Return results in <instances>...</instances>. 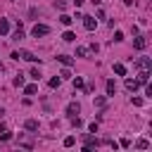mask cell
Masks as SVG:
<instances>
[{"mask_svg": "<svg viewBox=\"0 0 152 152\" xmlns=\"http://www.w3.org/2000/svg\"><path fill=\"white\" fill-rule=\"evenodd\" d=\"M24 93H26V95H36V93H38V86H36V83H31V86H24Z\"/></svg>", "mask_w": 152, "mask_h": 152, "instance_id": "obj_12", "label": "cell"}, {"mask_svg": "<svg viewBox=\"0 0 152 152\" xmlns=\"http://www.w3.org/2000/svg\"><path fill=\"white\" fill-rule=\"evenodd\" d=\"M71 124H74V126H76V128H78V126H81V124H83V121H81V119H78V116H71Z\"/></svg>", "mask_w": 152, "mask_h": 152, "instance_id": "obj_30", "label": "cell"}, {"mask_svg": "<svg viewBox=\"0 0 152 152\" xmlns=\"http://www.w3.org/2000/svg\"><path fill=\"white\" fill-rule=\"evenodd\" d=\"M0 140H12V133L10 131H0Z\"/></svg>", "mask_w": 152, "mask_h": 152, "instance_id": "obj_25", "label": "cell"}, {"mask_svg": "<svg viewBox=\"0 0 152 152\" xmlns=\"http://www.w3.org/2000/svg\"><path fill=\"white\" fill-rule=\"evenodd\" d=\"M62 40H66V43H71V40H76V33H71V31H64V36H62Z\"/></svg>", "mask_w": 152, "mask_h": 152, "instance_id": "obj_13", "label": "cell"}, {"mask_svg": "<svg viewBox=\"0 0 152 152\" xmlns=\"http://www.w3.org/2000/svg\"><path fill=\"white\" fill-rule=\"evenodd\" d=\"M12 59H26V62H36L38 57H36L33 52H28V50H14V52H12Z\"/></svg>", "mask_w": 152, "mask_h": 152, "instance_id": "obj_1", "label": "cell"}, {"mask_svg": "<svg viewBox=\"0 0 152 152\" xmlns=\"http://www.w3.org/2000/svg\"><path fill=\"white\" fill-rule=\"evenodd\" d=\"M107 93H109V95L116 93V83H114V81H107Z\"/></svg>", "mask_w": 152, "mask_h": 152, "instance_id": "obj_18", "label": "cell"}, {"mask_svg": "<svg viewBox=\"0 0 152 152\" xmlns=\"http://www.w3.org/2000/svg\"><path fill=\"white\" fill-rule=\"evenodd\" d=\"M74 5H76V7H81V5H83V0H74Z\"/></svg>", "mask_w": 152, "mask_h": 152, "instance_id": "obj_31", "label": "cell"}, {"mask_svg": "<svg viewBox=\"0 0 152 152\" xmlns=\"http://www.w3.org/2000/svg\"><path fill=\"white\" fill-rule=\"evenodd\" d=\"M114 71H116L119 76H126V66H124V64H114Z\"/></svg>", "mask_w": 152, "mask_h": 152, "instance_id": "obj_17", "label": "cell"}, {"mask_svg": "<svg viewBox=\"0 0 152 152\" xmlns=\"http://www.w3.org/2000/svg\"><path fill=\"white\" fill-rule=\"evenodd\" d=\"M135 147H138V150H147V147H150V142H147L145 138H140V140L135 142Z\"/></svg>", "mask_w": 152, "mask_h": 152, "instance_id": "obj_15", "label": "cell"}, {"mask_svg": "<svg viewBox=\"0 0 152 152\" xmlns=\"http://www.w3.org/2000/svg\"><path fill=\"white\" fill-rule=\"evenodd\" d=\"M74 142H76V138H74V135H66V138H64V147H71Z\"/></svg>", "mask_w": 152, "mask_h": 152, "instance_id": "obj_21", "label": "cell"}, {"mask_svg": "<svg viewBox=\"0 0 152 152\" xmlns=\"http://www.w3.org/2000/svg\"><path fill=\"white\" fill-rule=\"evenodd\" d=\"M59 83H62V78H59V76L50 78V88H59Z\"/></svg>", "mask_w": 152, "mask_h": 152, "instance_id": "obj_20", "label": "cell"}, {"mask_svg": "<svg viewBox=\"0 0 152 152\" xmlns=\"http://www.w3.org/2000/svg\"><path fill=\"white\" fill-rule=\"evenodd\" d=\"M24 128H26V131H38V121H36V119H26Z\"/></svg>", "mask_w": 152, "mask_h": 152, "instance_id": "obj_9", "label": "cell"}, {"mask_svg": "<svg viewBox=\"0 0 152 152\" xmlns=\"http://www.w3.org/2000/svg\"><path fill=\"white\" fill-rule=\"evenodd\" d=\"M83 19V26L88 28V31H93L95 26H97V19H93V17H81Z\"/></svg>", "mask_w": 152, "mask_h": 152, "instance_id": "obj_7", "label": "cell"}, {"mask_svg": "<svg viewBox=\"0 0 152 152\" xmlns=\"http://www.w3.org/2000/svg\"><path fill=\"white\" fill-rule=\"evenodd\" d=\"M7 33H10V21L0 19V36H7Z\"/></svg>", "mask_w": 152, "mask_h": 152, "instance_id": "obj_10", "label": "cell"}, {"mask_svg": "<svg viewBox=\"0 0 152 152\" xmlns=\"http://www.w3.org/2000/svg\"><path fill=\"white\" fill-rule=\"evenodd\" d=\"M74 88H83V78H81V76L74 78Z\"/></svg>", "mask_w": 152, "mask_h": 152, "instance_id": "obj_26", "label": "cell"}, {"mask_svg": "<svg viewBox=\"0 0 152 152\" xmlns=\"http://www.w3.org/2000/svg\"><path fill=\"white\" fill-rule=\"evenodd\" d=\"M114 40H116V43L124 40V33H121V31H114Z\"/></svg>", "mask_w": 152, "mask_h": 152, "instance_id": "obj_29", "label": "cell"}, {"mask_svg": "<svg viewBox=\"0 0 152 152\" xmlns=\"http://www.w3.org/2000/svg\"><path fill=\"white\" fill-rule=\"evenodd\" d=\"M86 55H88V48L78 45V48H76V57H86Z\"/></svg>", "mask_w": 152, "mask_h": 152, "instance_id": "obj_16", "label": "cell"}, {"mask_svg": "<svg viewBox=\"0 0 152 152\" xmlns=\"http://www.w3.org/2000/svg\"><path fill=\"white\" fill-rule=\"evenodd\" d=\"M59 78H71V71H69V66H64V69H62V74H59Z\"/></svg>", "mask_w": 152, "mask_h": 152, "instance_id": "obj_24", "label": "cell"}, {"mask_svg": "<svg viewBox=\"0 0 152 152\" xmlns=\"http://www.w3.org/2000/svg\"><path fill=\"white\" fill-rule=\"evenodd\" d=\"M31 33H33L36 38H40V36H48V33H50V28H48L45 24H36V26L31 28Z\"/></svg>", "mask_w": 152, "mask_h": 152, "instance_id": "obj_4", "label": "cell"}, {"mask_svg": "<svg viewBox=\"0 0 152 152\" xmlns=\"http://www.w3.org/2000/svg\"><path fill=\"white\" fill-rule=\"evenodd\" d=\"M138 86H140V83H138V78H126V90L135 93V90H138Z\"/></svg>", "mask_w": 152, "mask_h": 152, "instance_id": "obj_8", "label": "cell"}, {"mask_svg": "<svg viewBox=\"0 0 152 152\" xmlns=\"http://www.w3.org/2000/svg\"><path fill=\"white\" fill-rule=\"evenodd\" d=\"M57 59H59V62H62L64 66H71V64H74V57H69V55H59Z\"/></svg>", "mask_w": 152, "mask_h": 152, "instance_id": "obj_11", "label": "cell"}, {"mask_svg": "<svg viewBox=\"0 0 152 152\" xmlns=\"http://www.w3.org/2000/svg\"><path fill=\"white\" fill-rule=\"evenodd\" d=\"M83 142H86V145H83V150H86V152H90L93 147H100V145H102V142H100L97 138H93L90 133H86V135H83Z\"/></svg>", "mask_w": 152, "mask_h": 152, "instance_id": "obj_2", "label": "cell"}, {"mask_svg": "<svg viewBox=\"0 0 152 152\" xmlns=\"http://www.w3.org/2000/svg\"><path fill=\"white\" fill-rule=\"evenodd\" d=\"M78 112H81V104L78 102H69L66 104V116L71 119V116H78Z\"/></svg>", "mask_w": 152, "mask_h": 152, "instance_id": "obj_5", "label": "cell"}, {"mask_svg": "<svg viewBox=\"0 0 152 152\" xmlns=\"http://www.w3.org/2000/svg\"><path fill=\"white\" fill-rule=\"evenodd\" d=\"M133 48H135V50H145V48H147V38H145V36H135Z\"/></svg>", "mask_w": 152, "mask_h": 152, "instance_id": "obj_6", "label": "cell"}, {"mask_svg": "<svg viewBox=\"0 0 152 152\" xmlns=\"http://www.w3.org/2000/svg\"><path fill=\"white\" fill-rule=\"evenodd\" d=\"M31 78H36V81H38V78H40V71H38V69H36V66H33V69H31Z\"/></svg>", "mask_w": 152, "mask_h": 152, "instance_id": "obj_27", "label": "cell"}, {"mask_svg": "<svg viewBox=\"0 0 152 152\" xmlns=\"http://www.w3.org/2000/svg\"><path fill=\"white\" fill-rule=\"evenodd\" d=\"M12 83H14L17 88H21V86H24V76H21V74H17V76L12 78Z\"/></svg>", "mask_w": 152, "mask_h": 152, "instance_id": "obj_14", "label": "cell"}, {"mask_svg": "<svg viewBox=\"0 0 152 152\" xmlns=\"http://www.w3.org/2000/svg\"><path fill=\"white\" fill-rule=\"evenodd\" d=\"M55 5H57V10H66V7H69V2H66V0H57Z\"/></svg>", "mask_w": 152, "mask_h": 152, "instance_id": "obj_22", "label": "cell"}, {"mask_svg": "<svg viewBox=\"0 0 152 152\" xmlns=\"http://www.w3.org/2000/svg\"><path fill=\"white\" fill-rule=\"evenodd\" d=\"M135 66H138L140 71H150V69H152V62H150V57H138V59H135Z\"/></svg>", "mask_w": 152, "mask_h": 152, "instance_id": "obj_3", "label": "cell"}, {"mask_svg": "<svg viewBox=\"0 0 152 152\" xmlns=\"http://www.w3.org/2000/svg\"><path fill=\"white\" fill-rule=\"evenodd\" d=\"M21 38H24V31H21V26H19V28L14 31V36H12V40H21Z\"/></svg>", "mask_w": 152, "mask_h": 152, "instance_id": "obj_19", "label": "cell"}, {"mask_svg": "<svg viewBox=\"0 0 152 152\" xmlns=\"http://www.w3.org/2000/svg\"><path fill=\"white\" fill-rule=\"evenodd\" d=\"M59 21H62L64 26H69V24H71V17H69V14H62V17H59Z\"/></svg>", "mask_w": 152, "mask_h": 152, "instance_id": "obj_23", "label": "cell"}, {"mask_svg": "<svg viewBox=\"0 0 152 152\" xmlns=\"http://www.w3.org/2000/svg\"><path fill=\"white\" fill-rule=\"evenodd\" d=\"M95 104H97V107H104L107 100H104V97H95Z\"/></svg>", "mask_w": 152, "mask_h": 152, "instance_id": "obj_28", "label": "cell"}]
</instances>
